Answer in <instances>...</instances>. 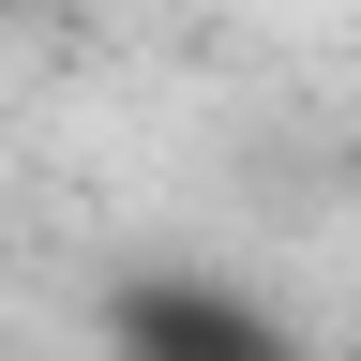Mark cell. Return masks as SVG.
<instances>
[{"label": "cell", "instance_id": "cell-1", "mask_svg": "<svg viewBox=\"0 0 361 361\" xmlns=\"http://www.w3.org/2000/svg\"><path fill=\"white\" fill-rule=\"evenodd\" d=\"M106 361H301V346L226 271H121L106 286Z\"/></svg>", "mask_w": 361, "mask_h": 361}]
</instances>
